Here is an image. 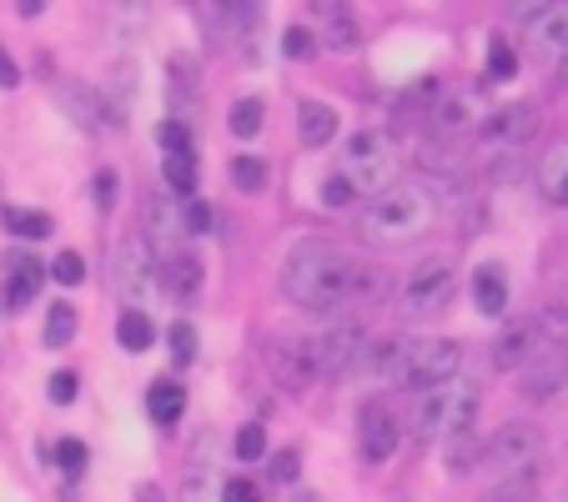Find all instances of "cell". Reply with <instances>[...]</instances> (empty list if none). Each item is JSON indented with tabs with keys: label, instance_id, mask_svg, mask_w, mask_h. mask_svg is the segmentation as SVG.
Masks as SVG:
<instances>
[{
	"label": "cell",
	"instance_id": "6da1fadb",
	"mask_svg": "<svg viewBox=\"0 0 568 502\" xmlns=\"http://www.w3.org/2000/svg\"><path fill=\"white\" fill-rule=\"evenodd\" d=\"M357 262L347 252H337L333 242L307 236L287 252V267H282V291L297 301L302 311H317V317H337L353 287Z\"/></svg>",
	"mask_w": 568,
	"mask_h": 502
},
{
	"label": "cell",
	"instance_id": "7a4b0ae2",
	"mask_svg": "<svg viewBox=\"0 0 568 502\" xmlns=\"http://www.w3.org/2000/svg\"><path fill=\"white\" fill-rule=\"evenodd\" d=\"M433 222H438V206H433V196L423 192V186H393V192L373 196V202L363 206L357 236L373 246H408V242H418Z\"/></svg>",
	"mask_w": 568,
	"mask_h": 502
},
{
	"label": "cell",
	"instance_id": "3957f363",
	"mask_svg": "<svg viewBox=\"0 0 568 502\" xmlns=\"http://www.w3.org/2000/svg\"><path fill=\"white\" fill-rule=\"evenodd\" d=\"M403 172V146L393 131H357L343 146V176L353 182L357 196H383L397 186Z\"/></svg>",
	"mask_w": 568,
	"mask_h": 502
},
{
	"label": "cell",
	"instance_id": "277c9868",
	"mask_svg": "<svg viewBox=\"0 0 568 502\" xmlns=\"http://www.w3.org/2000/svg\"><path fill=\"white\" fill-rule=\"evenodd\" d=\"M514 21H524V51L538 65H564L568 55V0H528L514 6Z\"/></svg>",
	"mask_w": 568,
	"mask_h": 502
},
{
	"label": "cell",
	"instance_id": "5b68a950",
	"mask_svg": "<svg viewBox=\"0 0 568 502\" xmlns=\"http://www.w3.org/2000/svg\"><path fill=\"white\" fill-rule=\"evenodd\" d=\"M458 367H463V347L458 342L423 337V342H408V357H403V367H397L393 382L408 387V392H438V387L458 382Z\"/></svg>",
	"mask_w": 568,
	"mask_h": 502
},
{
	"label": "cell",
	"instance_id": "8992f818",
	"mask_svg": "<svg viewBox=\"0 0 568 502\" xmlns=\"http://www.w3.org/2000/svg\"><path fill=\"white\" fill-rule=\"evenodd\" d=\"M307 362L317 377H347L353 367L367 362V327L363 321H333V327H322L317 337H307Z\"/></svg>",
	"mask_w": 568,
	"mask_h": 502
},
{
	"label": "cell",
	"instance_id": "52a82bcc",
	"mask_svg": "<svg viewBox=\"0 0 568 502\" xmlns=\"http://www.w3.org/2000/svg\"><path fill=\"white\" fill-rule=\"evenodd\" d=\"M111 277H116V291L126 301H141V297H151V291H161L156 246L146 242V232H131L116 242V252H111Z\"/></svg>",
	"mask_w": 568,
	"mask_h": 502
},
{
	"label": "cell",
	"instance_id": "ba28073f",
	"mask_svg": "<svg viewBox=\"0 0 568 502\" xmlns=\"http://www.w3.org/2000/svg\"><path fill=\"white\" fill-rule=\"evenodd\" d=\"M538 458H544V428H538V422H518V417L504 422V428L488 438V452H483V462H488L498 478L538 468Z\"/></svg>",
	"mask_w": 568,
	"mask_h": 502
},
{
	"label": "cell",
	"instance_id": "9c48e42d",
	"mask_svg": "<svg viewBox=\"0 0 568 502\" xmlns=\"http://www.w3.org/2000/svg\"><path fill=\"white\" fill-rule=\"evenodd\" d=\"M453 287H458V277H453V262L448 257H433V262H423V267L413 272L408 281H403V291H397V307L408 311V317H433V311H443L453 301Z\"/></svg>",
	"mask_w": 568,
	"mask_h": 502
},
{
	"label": "cell",
	"instance_id": "30bf717a",
	"mask_svg": "<svg viewBox=\"0 0 568 502\" xmlns=\"http://www.w3.org/2000/svg\"><path fill=\"white\" fill-rule=\"evenodd\" d=\"M564 387H568V342H544L528 357L524 372H518V392H524L528 402H548V397H558Z\"/></svg>",
	"mask_w": 568,
	"mask_h": 502
},
{
	"label": "cell",
	"instance_id": "8fae6325",
	"mask_svg": "<svg viewBox=\"0 0 568 502\" xmlns=\"http://www.w3.org/2000/svg\"><path fill=\"white\" fill-rule=\"evenodd\" d=\"M397 442H403V422L393 417V407L367 402L363 412H357V448H363V458L367 462H387L397 452Z\"/></svg>",
	"mask_w": 568,
	"mask_h": 502
},
{
	"label": "cell",
	"instance_id": "7c38bea8",
	"mask_svg": "<svg viewBox=\"0 0 568 502\" xmlns=\"http://www.w3.org/2000/svg\"><path fill=\"white\" fill-rule=\"evenodd\" d=\"M544 347V327H538V317H524V321H508L504 331H498V342H494V367L498 372H524L528 357Z\"/></svg>",
	"mask_w": 568,
	"mask_h": 502
},
{
	"label": "cell",
	"instance_id": "4fadbf2b",
	"mask_svg": "<svg viewBox=\"0 0 568 502\" xmlns=\"http://www.w3.org/2000/svg\"><path fill=\"white\" fill-rule=\"evenodd\" d=\"M55 101L71 111L75 126H87V131L121 126V121H126V116H116V106H111V101H101L91 86H75V81H61V86H55Z\"/></svg>",
	"mask_w": 568,
	"mask_h": 502
},
{
	"label": "cell",
	"instance_id": "5bb4252c",
	"mask_svg": "<svg viewBox=\"0 0 568 502\" xmlns=\"http://www.w3.org/2000/svg\"><path fill=\"white\" fill-rule=\"evenodd\" d=\"M267 372L277 377V387L287 397H302L312 382H317V372H312L307 347H302V342H272L267 347Z\"/></svg>",
	"mask_w": 568,
	"mask_h": 502
},
{
	"label": "cell",
	"instance_id": "9a60e30c",
	"mask_svg": "<svg viewBox=\"0 0 568 502\" xmlns=\"http://www.w3.org/2000/svg\"><path fill=\"white\" fill-rule=\"evenodd\" d=\"M161 291L176 301V307H192L196 297H202V262L192 257V252H172V257H161Z\"/></svg>",
	"mask_w": 568,
	"mask_h": 502
},
{
	"label": "cell",
	"instance_id": "2e32d148",
	"mask_svg": "<svg viewBox=\"0 0 568 502\" xmlns=\"http://www.w3.org/2000/svg\"><path fill=\"white\" fill-rule=\"evenodd\" d=\"M322 21V45L337 55H353L357 41H363V31H357V16L347 11V6H312Z\"/></svg>",
	"mask_w": 568,
	"mask_h": 502
},
{
	"label": "cell",
	"instance_id": "e0dca14e",
	"mask_svg": "<svg viewBox=\"0 0 568 502\" xmlns=\"http://www.w3.org/2000/svg\"><path fill=\"white\" fill-rule=\"evenodd\" d=\"M538 131V111L534 106H504L498 116L483 121V136L488 141H508V146H524Z\"/></svg>",
	"mask_w": 568,
	"mask_h": 502
},
{
	"label": "cell",
	"instance_id": "ac0fdd59",
	"mask_svg": "<svg viewBox=\"0 0 568 502\" xmlns=\"http://www.w3.org/2000/svg\"><path fill=\"white\" fill-rule=\"evenodd\" d=\"M393 291V277L387 272H377V267H357L353 272V287H347V301H343V311H347V321L357 317V311H373L377 301Z\"/></svg>",
	"mask_w": 568,
	"mask_h": 502
},
{
	"label": "cell",
	"instance_id": "d6986e66",
	"mask_svg": "<svg viewBox=\"0 0 568 502\" xmlns=\"http://www.w3.org/2000/svg\"><path fill=\"white\" fill-rule=\"evenodd\" d=\"M538 192L554 206H568V141H554L538 156Z\"/></svg>",
	"mask_w": 568,
	"mask_h": 502
},
{
	"label": "cell",
	"instance_id": "ffe728a7",
	"mask_svg": "<svg viewBox=\"0 0 568 502\" xmlns=\"http://www.w3.org/2000/svg\"><path fill=\"white\" fill-rule=\"evenodd\" d=\"M297 136H302V146L322 151L337 136V111L327 106V101H302L297 106Z\"/></svg>",
	"mask_w": 568,
	"mask_h": 502
},
{
	"label": "cell",
	"instance_id": "44dd1931",
	"mask_svg": "<svg viewBox=\"0 0 568 502\" xmlns=\"http://www.w3.org/2000/svg\"><path fill=\"white\" fill-rule=\"evenodd\" d=\"M6 272H11V281H6V307H31L36 287H41V262H31L26 252H6Z\"/></svg>",
	"mask_w": 568,
	"mask_h": 502
},
{
	"label": "cell",
	"instance_id": "7402d4cb",
	"mask_svg": "<svg viewBox=\"0 0 568 502\" xmlns=\"http://www.w3.org/2000/svg\"><path fill=\"white\" fill-rule=\"evenodd\" d=\"M473 307L483 311V317H504V307H508V277H504V267H478L473 272Z\"/></svg>",
	"mask_w": 568,
	"mask_h": 502
},
{
	"label": "cell",
	"instance_id": "603a6c76",
	"mask_svg": "<svg viewBox=\"0 0 568 502\" xmlns=\"http://www.w3.org/2000/svg\"><path fill=\"white\" fill-rule=\"evenodd\" d=\"M483 452H488V442H483L478 432H463V438L443 442V462H448L453 478H468L473 468H483Z\"/></svg>",
	"mask_w": 568,
	"mask_h": 502
},
{
	"label": "cell",
	"instance_id": "cb8c5ba5",
	"mask_svg": "<svg viewBox=\"0 0 568 502\" xmlns=\"http://www.w3.org/2000/svg\"><path fill=\"white\" fill-rule=\"evenodd\" d=\"M483 502H538V468L528 472H508V478H494Z\"/></svg>",
	"mask_w": 568,
	"mask_h": 502
},
{
	"label": "cell",
	"instance_id": "d4e9b609",
	"mask_svg": "<svg viewBox=\"0 0 568 502\" xmlns=\"http://www.w3.org/2000/svg\"><path fill=\"white\" fill-rule=\"evenodd\" d=\"M182 407H186L182 382H151V387H146V412L156 417L161 428H172L176 417H182Z\"/></svg>",
	"mask_w": 568,
	"mask_h": 502
},
{
	"label": "cell",
	"instance_id": "484cf974",
	"mask_svg": "<svg viewBox=\"0 0 568 502\" xmlns=\"http://www.w3.org/2000/svg\"><path fill=\"white\" fill-rule=\"evenodd\" d=\"M116 342L126 347V352H146V347L156 342V327H151L146 311H121L116 317Z\"/></svg>",
	"mask_w": 568,
	"mask_h": 502
},
{
	"label": "cell",
	"instance_id": "4316f807",
	"mask_svg": "<svg viewBox=\"0 0 568 502\" xmlns=\"http://www.w3.org/2000/svg\"><path fill=\"white\" fill-rule=\"evenodd\" d=\"M0 222L11 226V236H21V242H41V236H51V216H45V212H21V206H6V212H0Z\"/></svg>",
	"mask_w": 568,
	"mask_h": 502
},
{
	"label": "cell",
	"instance_id": "83f0119b",
	"mask_svg": "<svg viewBox=\"0 0 568 502\" xmlns=\"http://www.w3.org/2000/svg\"><path fill=\"white\" fill-rule=\"evenodd\" d=\"M161 176H166V186H172L182 202L196 196V156H166L161 161Z\"/></svg>",
	"mask_w": 568,
	"mask_h": 502
},
{
	"label": "cell",
	"instance_id": "f1b7e54d",
	"mask_svg": "<svg viewBox=\"0 0 568 502\" xmlns=\"http://www.w3.org/2000/svg\"><path fill=\"white\" fill-rule=\"evenodd\" d=\"M71 337H75V307L71 301H55L45 311V347H65Z\"/></svg>",
	"mask_w": 568,
	"mask_h": 502
},
{
	"label": "cell",
	"instance_id": "f546056e",
	"mask_svg": "<svg viewBox=\"0 0 568 502\" xmlns=\"http://www.w3.org/2000/svg\"><path fill=\"white\" fill-rule=\"evenodd\" d=\"M226 176H232L236 192H247V196L267 186V166H262V156H236V161H232V172H226Z\"/></svg>",
	"mask_w": 568,
	"mask_h": 502
},
{
	"label": "cell",
	"instance_id": "4dcf8cb0",
	"mask_svg": "<svg viewBox=\"0 0 568 502\" xmlns=\"http://www.w3.org/2000/svg\"><path fill=\"white\" fill-rule=\"evenodd\" d=\"M226 126H232V136L252 141V136H257V131H262V101H257V96L236 101V106H232V116H226Z\"/></svg>",
	"mask_w": 568,
	"mask_h": 502
},
{
	"label": "cell",
	"instance_id": "1f68e13d",
	"mask_svg": "<svg viewBox=\"0 0 568 502\" xmlns=\"http://www.w3.org/2000/svg\"><path fill=\"white\" fill-rule=\"evenodd\" d=\"M156 141H161V151H166V156H192V131H186L182 121H161Z\"/></svg>",
	"mask_w": 568,
	"mask_h": 502
},
{
	"label": "cell",
	"instance_id": "d6a6232c",
	"mask_svg": "<svg viewBox=\"0 0 568 502\" xmlns=\"http://www.w3.org/2000/svg\"><path fill=\"white\" fill-rule=\"evenodd\" d=\"M55 462H61V472L65 478H81V472H87V442H75V438H61L55 442Z\"/></svg>",
	"mask_w": 568,
	"mask_h": 502
},
{
	"label": "cell",
	"instance_id": "836d02e7",
	"mask_svg": "<svg viewBox=\"0 0 568 502\" xmlns=\"http://www.w3.org/2000/svg\"><path fill=\"white\" fill-rule=\"evenodd\" d=\"M51 277L61 281V287H81V281H87V262H81V252H61V257L51 262Z\"/></svg>",
	"mask_w": 568,
	"mask_h": 502
},
{
	"label": "cell",
	"instance_id": "e575fe53",
	"mask_svg": "<svg viewBox=\"0 0 568 502\" xmlns=\"http://www.w3.org/2000/svg\"><path fill=\"white\" fill-rule=\"evenodd\" d=\"M317 45H322V35L302 31V25H292V31L282 35V51H287L292 61H312V55H317Z\"/></svg>",
	"mask_w": 568,
	"mask_h": 502
},
{
	"label": "cell",
	"instance_id": "d590c367",
	"mask_svg": "<svg viewBox=\"0 0 568 502\" xmlns=\"http://www.w3.org/2000/svg\"><path fill=\"white\" fill-rule=\"evenodd\" d=\"M232 448H236V458H242V462H257L262 452H267V432H262L257 422H252V428H242V432H236V442H232Z\"/></svg>",
	"mask_w": 568,
	"mask_h": 502
},
{
	"label": "cell",
	"instance_id": "8d00e7d4",
	"mask_svg": "<svg viewBox=\"0 0 568 502\" xmlns=\"http://www.w3.org/2000/svg\"><path fill=\"white\" fill-rule=\"evenodd\" d=\"M353 182H347L343 172L337 176H327V182H322V206H333V212H343V206H353Z\"/></svg>",
	"mask_w": 568,
	"mask_h": 502
},
{
	"label": "cell",
	"instance_id": "74e56055",
	"mask_svg": "<svg viewBox=\"0 0 568 502\" xmlns=\"http://www.w3.org/2000/svg\"><path fill=\"white\" fill-rule=\"evenodd\" d=\"M172 352H176V367H192L196 362V331H192V321H176V327H172Z\"/></svg>",
	"mask_w": 568,
	"mask_h": 502
},
{
	"label": "cell",
	"instance_id": "f35d334b",
	"mask_svg": "<svg viewBox=\"0 0 568 502\" xmlns=\"http://www.w3.org/2000/svg\"><path fill=\"white\" fill-rule=\"evenodd\" d=\"M488 75H494V81H514L518 75V55L508 51L504 41H494V51H488Z\"/></svg>",
	"mask_w": 568,
	"mask_h": 502
},
{
	"label": "cell",
	"instance_id": "ab89813d",
	"mask_svg": "<svg viewBox=\"0 0 568 502\" xmlns=\"http://www.w3.org/2000/svg\"><path fill=\"white\" fill-rule=\"evenodd\" d=\"M182 226H186V236H206V226H212V206L206 202H182Z\"/></svg>",
	"mask_w": 568,
	"mask_h": 502
},
{
	"label": "cell",
	"instance_id": "60d3db41",
	"mask_svg": "<svg viewBox=\"0 0 568 502\" xmlns=\"http://www.w3.org/2000/svg\"><path fill=\"white\" fill-rule=\"evenodd\" d=\"M75 392H81V377H75V372H55L51 377V402L55 407H71Z\"/></svg>",
	"mask_w": 568,
	"mask_h": 502
},
{
	"label": "cell",
	"instance_id": "b9f144b4",
	"mask_svg": "<svg viewBox=\"0 0 568 502\" xmlns=\"http://www.w3.org/2000/svg\"><path fill=\"white\" fill-rule=\"evenodd\" d=\"M222 502H262V492H257V482H247V478H226Z\"/></svg>",
	"mask_w": 568,
	"mask_h": 502
},
{
	"label": "cell",
	"instance_id": "7bdbcfd3",
	"mask_svg": "<svg viewBox=\"0 0 568 502\" xmlns=\"http://www.w3.org/2000/svg\"><path fill=\"white\" fill-rule=\"evenodd\" d=\"M297 452H282V458H272V482H282V488H287V482H297Z\"/></svg>",
	"mask_w": 568,
	"mask_h": 502
},
{
	"label": "cell",
	"instance_id": "ee69618b",
	"mask_svg": "<svg viewBox=\"0 0 568 502\" xmlns=\"http://www.w3.org/2000/svg\"><path fill=\"white\" fill-rule=\"evenodd\" d=\"M111 202H116V176L101 172L97 176V206H101V212H111Z\"/></svg>",
	"mask_w": 568,
	"mask_h": 502
},
{
	"label": "cell",
	"instance_id": "f6af8a7d",
	"mask_svg": "<svg viewBox=\"0 0 568 502\" xmlns=\"http://www.w3.org/2000/svg\"><path fill=\"white\" fill-rule=\"evenodd\" d=\"M11 86H21V71H16L11 51H6V45H0V91H11Z\"/></svg>",
	"mask_w": 568,
	"mask_h": 502
},
{
	"label": "cell",
	"instance_id": "bcb514c9",
	"mask_svg": "<svg viewBox=\"0 0 568 502\" xmlns=\"http://www.w3.org/2000/svg\"><path fill=\"white\" fill-rule=\"evenodd\" d=\"M136 502H166V492H161L156 482H146V488H136Z\"/></svg>",
	"mask_w": 568,
	"mask_h": 502
},
{
	"label": "cell",
	"instance_id": "7dc6e473",
	"mask_svg": "<svg viewBox=\"0 0 568 502\" xmlns=\"http://www.w3.org/2000/svg\"><path fill=\"white\" fill-rule=\"evenodd\" d=\"M558 86H568V55H564V65H558Z\"/></svg>",
	"mask_w": 568,
	"mask_h": 502
},
{
	"label": "cell",
	"instance_id": "c3c4849f",
	"mask_svg": "<svg viewBox=\"0 0 568 502\" xmlns=\"http://www.w3.org/2000/svg\"><path fill=\"white\" fill-rule=\"evenodd\" d=\"M564 502H568V498H564Z\"/></svg>",
	"mask_w": 568,
	"mask_h": 502
}]
</instances>
